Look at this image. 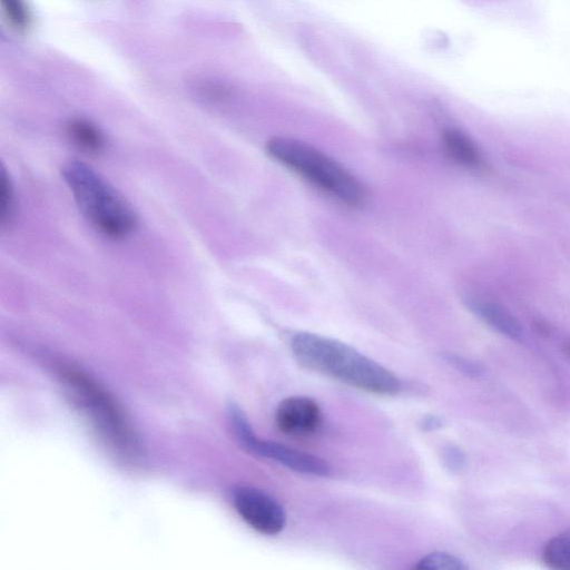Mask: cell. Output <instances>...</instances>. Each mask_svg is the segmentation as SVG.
Returning a JSON list of instances; mask_svg holds the SVG:
<instances>
[{
  "label": "cell",
  "instance_id": "13",
  "mask_svg": "<svg viewBox=\"0 0 570 570\" xmlns=\"http://www.w3.org/2000/svg\"><path fill=\"white\" fill-rule=\"evenodd\" d=\"M417 569H436V570H465L468 567L464 562L445 552H432L423 557L416 564Z\"/></svg>",
  "mask_w": 570,
  "mask_h": 570
},
{
  "label": "cell",
  "instance_id": "10",
  "mask_svg": "<svg viewBox=\"0 0 570 570\" xmlns=\"http://www.w3.org/2000/svg\"><path fill=\"white\" fill-rule=\"evenodd\" d=\"M66 130L71 142L86 154H99L105 147V138L101 131L87 119L73 118L69 120Z\"/></svg>",
  "mask_w": 570,
  "mask_h": 570
},
{
  "label": "cell",
  "instance_id": "6",
  "mask_svg": "<svg viewBox=\"0 0 570 570\" xmlns=\"http://www.w3.org/2000/svg\"><path fill=\"white\" fill-rule=\"evenodd\" d=\"M233 501L240 518L259 533L274 535L286 524V513L281 503L263 490L239 487Z\"/></svg>",
  "mask_w": 570,
  "mask_h": 570
},
{
  "label": "cell",
  "instance_id": "9",
  "mask_svg": "<svg viewBox=\"0 0 570 570\" xmlns=\"http://www.w3.org/2000/svg\"><path fill=\"white\" fill-rule=\"evenodd\" d=\"M469 306L478 317L495 331L513 340L522 338L520 324L503 308L484 301H471Z\"/></svg>",
  "mask_w": 570,
  "mask_h": 570
},
{
  "label": "cell",
  "instance_id": "1",
  "mask_svg": "<svg viewBox=\"0 0 570 570\" xmlns=\"http://www.w3.org/2000/svg\"><path fill=\"white\" fill-rule=\"evenodd\" d=\"M292 351L307 368L358 390L379 395H394L401 390V381L393 372L337 340L297 333L292 340Z\"/></svg>",
  "mask_w": 570,
  "mask_h": 570
},
{
  "label": "cell",
  "instance_id": "15",
  "mask_svg": "<svg viewBox=\"0 0 570 570\" xmlns=\"http://www.w3.org/2000/svg\"><path fill=\"white\" fill-rule=\"evenodd\" d=\"M443 461L450 471L460 472L465 465V455L460 448L448 445L443 451Z\"/></svg>",
  "mask_w": 570,
  "mask_h": 570
},
{
  "label": "cell",
  "instance_id": "3",
  "mask_svg": "<svg viewBox=\"0 0 570 570\" xmlns=\"http://www.w3.org/2000/svg\"><path fill=\"white\" fill-rule=\"evenodd\" d=\"M268 155L328 195L348 206L365 199L362 183L344 166L302 140L274 137L266 144Z\"/></svg>",
  "mask_w": 570,
  "mask_h": 570
},
{
  "label": "cell",
  "instance_id": "14",
  "mask_svg": "<svg viewBox=\"0 0 570 570\" xmlns=\"http://www.w3.org/2000/svg\"><path fill=\"white\" fill-rule=\"evenodd\" d=\"M13 206L12 186L4 169H2L0 176V220L2 226L10 222L13 214Z\"/></svg>",
  "mask_w": 570,
  "mask_h": 570
},
{
  "label": "cell",
  "instance_id": "11",
  "mask_svg": "<svg viewBox=\"0 0 570 570\" xmlns=\"http://www.w3.org/2000/svg\"><path fill=\"white\" fill-rule=\"evenodd\" d=\"M543 560L552 569L570 570V531L558 534L547 543Z\"/></svg>",
  "mask_w": 570,
  "mask_h": 570
},
{
  "label": "cell",
  "instance_id": "8",
  "mask_svg": "<svg viewBox=\"0 0 570 570\" xmlns=\"http://www.w3.org/2000/svg\"><path fill=\"white\" fill-rule=\"evenodd\" d=\"M448 156L456 164L471 169H480L483 158L474 141L459 129H449L442 137Z\"/></svg>",
  "mask_w": 570,
  "mask_h": 570
},
{
  "label": "cell",
  "instance_id": "18",
  "mask_svg": "<svg viewBox=\"0 0 570 570\" xmlns=\"http://www.w3.org/2000/svg\"><path fill=\"white\" fill-rule=\"evenodd\" d=\"M564 354L570 360V341H568L563 346Z\"/></svg>",
  "mask_w": 570,
  "mask_h": 570
},
{
  "label": "cell",
  "instance_id": "17",
  "mask_svg": "<svg viewBox=\"0 0 570 570\" xmlns=\"http://www.w3.org/2000/svg\"><path fill=\"white\" fill-rule=\"evenodd\" d=\"M444 425V421L442 417L436 415H428L422 419V429L425 431L438 430Z\"/></svg>",
  "mask_w": 570,
  "mask_h": 570
},
{
  "label": "cell",
  "instance_id": "12",
  "mask_svg": "<svg viewBox=\"0 0 570 570\" xmlns=\"http://www.w3.org/2000/svg\"><path fill=\"white\" fill-rule=\"evenodd\" d=\"M1 11L8 26L17 32H26L32 22L26 0H0Z\"/></svg>",
  "mask_w": 570,
  "mask_h": 570
},
{
  "label": "cell",
  "instance_id": "7",
  "mask_svg": "<svg viewBox=\"0 0 570 570\" xmlns=\"http://www.w3.org/2000/svg\"><path fill=\"white\" fill-rule=\"evenodd\" d=\"M322 417L318 404L306 396L284 399L275 413L278 430L291 435H306L315 432L322 423Z\"/></svg>",
  "mask_w": 570,
  "mask_h": 570
},
{
  "label": "cell",
  "instance_id": "4",
  "mask_svg": "<svg viewBox=\"0 0 570 570\" xmlns=\"http://www.w3.org/2000/svg\"><path fill=\"white\" fill-rule=\"evenodd\" d=\"M59 376L106 443L120 455L138 453L137 438L117 402L92 377L73 366L60 365Z\"/></svg>",
  "mask_w": 570,
  "mask_h": 570
},
{
  "label": "cell",
  "instance_id": "5",
  "mask_svg": "<svg viewBox=\"0 0 570 570\" xmlns=\"http://www.w3.org/2000/svg\"><path fill=\"white\" fill-rule=\"evenodd\" d=\"M229 420L237 440L248 452L305 474L324 476L331 472L328 463L318 456L277 442L258 439L246 416L236 405L229 407Z\"/></svg>",
  "mask_w": 570,
  "mask_h": 570
},
{
  "label": "cell",
  "instance_id": "16",
  "mask_svg": "<svg viewBox=\"0 0 570 570\" xmlns=\"http://www.w3.org/2000/svg\"><path fill=\"white\" fill-rule=\"evenodd\" d=\"M449 361L458 368H460L462 372L470 374L472 376L480 375V373L482 372L481 367L471 361L458 356H451L449 357Z\"/></svg>",
  "mask_w": 570,
  "mask_h": 570
},
{
  "label": "cell",
  "instance_id": "2",
  "mask_svg": "<svg viewBox=\"0 0 570 570\" xmlns=\"http://www.w3.org/2000/svg\"><path fill=\"white\" fill-rule=\"evenodd\" d=\"M62 177L83 216L104 235L124 238L136 227L130 205L98 173L86 164L71 160Z\"/></svg>",
  "mask_w": 570,
  "mask_h": 570
}]
</instances>
